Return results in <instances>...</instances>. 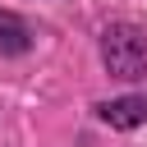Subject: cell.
I'll return each instance as SVG.
<instances>
[{
  "label": "cell",
  "mask_w": 147,
  "mask_h": 147,
  "mask_svg": "<svg viewBox=\"0 0 147 147\" xmlns=\"http://www.w3.org/2000/svg\"><path fill=\"white\" fill-rule=\"evenodd\" d=\"M101 64L110 78H142L147 74V32L133 28V23H110L101 32Z\"/></svg>",
  "instance_id": "obj_1"
},
{
  "label": "cell",
  "mask_w": 147,
  "mask_h": 147,
  "mask_svg": "<svg viewBox=\"0 0 147 147\" xmlns=\"http://www.w3.org/2000/svg\"><path fill=\"white\" fill-rule=\"evenodd\" d=\"M96 115H101V124H110V129H138V124H147V92L101 101Z\"/></svg>",
  "instance_id": "obj_2"
},
{
  "label": "cell",
  "mask_w": 147,
  "mask_h": 147,
  "mask_svg": "<svg viewBox=\"0 0 147 147\" xmlns=\"http://www.w3.org/2000/svg\"><path fill=\"white\" fill-rule=\"evenodd\" d=\"M28 46H32V28L14 9H0V55H28Z\"/></svg>",
  "instance_id": "obj_3"
}]
</instances>
